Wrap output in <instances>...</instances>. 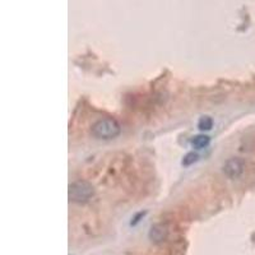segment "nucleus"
I'll return each instance as SVG.
<instances>
[{
	"mask_svg": "<svg viewBox=\"0 0 255 255\" xmlns=\"http://www.w3.org/2000/svg\"><path fill=\"white\" fill-rule=\"evenodd\" d=\"M121 128L115 119L105 118L96 121L92 127V135L97 139H114L120 134Z\"/></svg>",
	"mask_w": 255,
	"mask_h": 255,
	"instance_id": "nucleus-1",
	"label": "nucleus"
},
{
	"mask_svg": "<svg viewBox=\"0 0 255 255\" xmlns=\"http://www.w3.org/2000/svg\"><path fill=\"white\" fill-rule=\"evenodd\" d=\"M93 187L87 181H75L69 187V198L75 203L88 202L93 196Z\"/></svg>",
	"mask_w": 255,
	"mask_h": 255,
	"instance_id": "nucleus-2",
	"label": "nucleus"
},
{
	"mask_svg": "<svg viewBox=\"0 0 255 255\" xmlns=\"http://www.w3.org/2000/svg\"><path fill=\"white\" fill-rule=\"evenodd\" d=\"M245 170V162L240 158H230L226 161L223 166V172L229 179H237L244 173Z\"/></svg>",
	"mask_w": 255,
	"mask_h": 255,
	"instance_id": "nucleus-3",
	"label": "nucleus"
},
{
	"mask_svg": "<svg viewBox=\"0 0 255 255\" xmlns=\"http://www.w3.org/2000/svg\"><path fill=\"white\" fill-rule=\"evenodd\" d=\"M166 236H167V230L165 229L162 225H156L150 229L149 237L153 240V241L156 242L162 241V240L166 239Z\"/></svg>",
	"mask_w": 255,
	"mask_h": 255,
	"instance_id": "nucleus-4",
	"label": "nucleus"
},
{
	"mask_svg": "<svg viewBox=\"0 0 255 255\" xmlns=\"http://www.w3.org/2000/svg\"><path fill=\"white\" fill-rule=\"evenodd\" d=\"M211 139L208 135H204V134H199V135H195V137L191 139V144H193V147L198 148V149H202V148H206L208 144H210Z\"/></svg>",
	"mask_w": 255,
	"mask_h": 255,
	"instance_id": "nucleus-5",
	"label": "nucleus"
},
{
	"mask_svg": "<svg viewBox=\"0 0 255 255\" xmlns=\"http://www.w3.org/2000/svg\"><path fill=\"white\" fill-rule=\"evenodd\" d=\"M213 125V120L210 118V116H203L202 119L198 123V128L200 130H211Z\"/></svg>",
	"mask_w": 255,
	"mask_h": 255,
	"instance_id": "nucleus-6",
	"label": "nucleus"
},
{
	"mask_svg": "<svg viewBox=\"0 0 255 255\" xmlns=\"http://www.w3.org/2000/svg\"><path fill=\"white\" fill-rule=\"evenodd\" d=\"M198 161V154L196 153H188L185 157H184V161L183 164L185 165V166H190L191 164H194V162H196Z\"/></svg>",
	"mask_w": 255,
	"mask_h": 255,
	"instance_id": "nucleus-7",
	"label": "nucleus"
}]
</instances>
